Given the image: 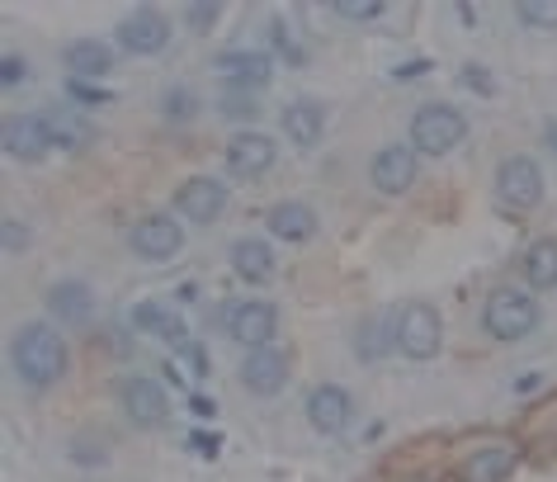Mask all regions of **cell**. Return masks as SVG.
I'll return each instance as SVG.
<instances>
[{"mask_svg": "<svg viewBox=\"0 0 557 482\" xmlns=\"http://www.w3.org/2000/svg\"><path fill=\"white\" fill-rule=\"evenodd\" d=\"M10 360H15V374L29 383V388H52V383L66 374V341L52 332L48 322H29L15 332Z\"/></svg>", "mask_w": 557, "mask_h": 482, "instance_id": "6da1fadb", "label": "cell"}, {"mask_svg": "<svg viewBox=\"0 0 557 482\" xmlns=\"http://www.w3.org/2000/svg\"><path fill=\"white\" fill-rule=\"evenodd\" d=\"M468 137V119L454 104H421L411 119V147L425 157H444Z\"/></svg>", "mask_w": 557, "mask_h": 482, "instance_id": "7a4b0ae2", "label": "cell"}, {"mask_svg": "<svg viewBox=\"0 0 557 482\" xmlns=\"http://www.w3.org/2000/svg\"><path fill=\"white\" fill-rule=\"evenodd\" d=\"M482 322L496 341H520L539 326V298L520 294V288H496L482 308Z\"/></svg>", "mask_w": 557, "mask_h": 482, "instance_id": "3957f363", "label": "cell"}, {"mask_svg": "<svg viewBox=\"0 0 557 482\" xmlns=\"http://www.w3.org/2000/svg\"><path fill=\"white\" fill-rule=\"evenodd\" d=\"M496 199L506 213H529L543 203V171L534 157H506L496 166Z\"/></svg>", "mask_w": 557, "mask_h": 482, "instance_id": "277c9868", "label": "cell"}, {"mask_svg": "<svg viewBox=\"0 0 557 482\" xmlns=\"http://www.w3.org/2000/svg\"><path fill=\"white\" fill-rule=\"evenodd\" d=\"M444 346V322L430 302H407L397 312V350L407 360H435Z\"/></svg>", "mask_w": 557, "mask_h": 482, "instance_id": "5b68a950", "label": "cell"}, {"mask_svg": "<svg viewBox=\"0 0 557 482\" xmlns=\"http://www.w3.org/2000/svg\"><path fill=\"white\" fill-rule=\"evenodd\" d=\"M114 38H119L123 52H133V58H157V52H165V44H171V20H165L161 10L143 5V10H133V15L119 20Z\"/></svg>", "mask_w": 557, "mask_h": 482, "instance_id": "8992f818", "label": "cell"}, {"mask_svg": "<svg viewBox=\"0 0 557 482\" xmlns=\"http://www.w3.org/2000/svg\"><path fill=\"white\" fill-rule=\"evenodd\" d=\"M227 185L222 181H213V175H194V181H185L175 189V209H180V218L185 223H199V227H208V223H218L222 213H227Z\"/></svg>", "mask_w": 557, "mask_h": 482, "instance_id": "52a82bcc", "label": "cell"}, {"mask_svg": "<svg viewBox=\"0 0 557 482\" xmlns=\"http://www.w3.org/2000/svg\"><path fill=\"white\" fill-rule=\"evenodd\" d=\"M520 445L515 440H492V445L463 454V464L454 468L458 482H506L515 473V464H520Z\"/></svg>", "mask_w": 557, "mask_h": 482, "instance_id": "ba28073f", "label": "cell"}, {"mask_svg": "<svg viewBox=\"0 0 557 482\" xmlns=\"http://www.w3.org/2000/svg\"><path fill=\"white\" fill-rule=\"evenodd\" d=\"M350 417H355V403L341 383H317L308 393V425L317 435H341L350 425Z\"/></svg>", "mask_w": 557, "mask_h": 482, "instance_id": "9c48e42d", "label": "cell"}, {"mask_svg": "<svg viewBox=\"0 0 557 482\" xmlns=\"http://www.w3.org/2000/svg\"><path fill=\"white\" fill-rule=\"evenodd\" d=\"M218 76L227 81L236 95H256V90L270 86L274 58H270V52H246V48L242 52H222V58H218Z\"/></svg>", "mask_w": 557, "mask_h": 482, "instance_id": "30bf717a", "label": "cell"}, {"mask_svg": "<svg viewBox=\"0 0 557 482\" xmlns=\"http://www.w3.org/2000/svg\"><path fill=\"white\" fill-rule=\"evenodd\" d=\"M288 369H294V364H288L284 350L260 346V350H250L246 360H242V388L256 393V397H274V393H284Z\"/></svg>", "mask_w": 557, "mask_h": 482, "instance_id": "8fae6325", "label": "cell"}, {"mask_svg": "<svg viewBox=\"0 0 557 482\" xmlns=\"http://www.w3.org/2000/svg\"><path fill=\"white\" fill-rule=\"evenodd\" d=\"M52 147L58 143H52V128L44 114H10L5 119V151L15 161H44Z\"/></svg>", "mask_w": 557, "mask_h": 482, "instance_id": "7c38bea8", "label": "cell"}, {"mask_svg": "<svg viewBox=\"0 0 557 482\" xmlns=\"http://www.w3.org/2000/svg\"><path fill=\"white\" fill-rule=\"evenodd\" d=\"M274 308L264 298H246V302H236V308L227 312V336L232 341H242V346L250 350H260V346H270V336H274Z\"/></svg>", "mask_w": 557, "mask_h": 482, "instance_id": "4fadbf2b", "label": "cell"}, {"mask_svg": "<svg viewBox=\"0 0 557 482\" xmlns=\"http://www.w3.org/2000/svg\"><path fill=\"white\" fill-rule=\"evenodd\" d=\"M133 326H137L143 336H157L161 346H171V350H180V355H189V346H194V341H189V326L180 322V312H171L165 302H151V298L137 302V308H133Z\"/></svg>", "mask_w": 557, "mask_h": 482, "instance_id": "5bb4252c", "label": "cell"}, {"mask_svg": "<svg viewBox=\"0 0 557 482\" xmlns=\"http://www.w3.org/2000/svg\"><path fill=\"white\" fill-rule=\"evenodd\" d=\"M133 251L143 256V260H171L180 246H185V232H180L175 218H165V213H151L143 218V223L133 227Z\"/></svg>", "mask_w": 557, "mask_h": 482, "instance_id": "9a60e30c", "label": "cell"}, {"mask_svg": "<svg viewBox=\"0 0 557 482\" xmlns=\"http://www.w3.org/2000/svg\"><path fill=\"white\" fill-rule=\"evenodd\" d=\"M119 403L123 411L137 421V425H161L165 421V393H161V383L157 379H147V374H133V379H123L119 383Z\"/></svg>", "mask_w": 557, "mask_h": 482, "instance_id": "2e32d148", "label": "cell"}, {"mask_svg": "<svg viewBox=\"0 0 557 482\" xmlns=\"http://www.w3.org/2000/svg\"><path fill=\"white\" fill-rule=\"evenodd\" d=\"M274 166V143L264 133H236L227 143V171L242 175V181H256V175H270Z\"/></svg>", "mask_w": 557, "mask_h": 482, "instance_id": "e0dca14e", "label": "cell"}, {"mask_svg": "<svg viewBox=\"0 0 557 482\" xmlns=\"http://www.w3.org/2000/svg\"><path fill=\"white\" fill-rule=\"evenodd\" d=\"M369 175L383 195H407V189L416 185V151L411 147H383L379 157H373Z\"/></svg>", "mask_w": 557, "mask_h": 482, "instance_id": "ac0fdd59", "label": "cell"}, {"mask_svg": "<svg viewBox=\"0 0 557 482\" xmlns=\"http://www.w3.org/2000/svg\"><path fill=\"white\" fill-rule=\"evenodd\" d=\"M264 227L274 232L278 242H312L317 237V213L308 209V203H298V199H284V203H274L270 213H264Z\"/></svg>", "mask_w": 557, "mask_h": 482, "instance_id": "d6986e66", "label": "cell"}, {"mask_svg": "<svg viewBox=\"0 0 557 482\" xmlns=\"http://www.w3.org/2000/svg\"><path fill=\"white\" fill-rule=\"evenodd\" d=\"M284 133H288V143L302 147V151L317 147L326 133V104L322 100H294L284 109Z\"/></svg>", "mask_w": 557, "mask_h": 482, "instance_id": "ffe728a7", "label": "cell"}, {"mask_svg": "<svg viewBox=\"0 0 557 482\" xmlns=\"http://www.w3.org/2000/svg\"><path fill=\"white\" fill-rule=\"evenodd\" d=\"M48 308H52V317H58V322H66V326H90L95 298H90V288L81 284V280H62V284L48 288Z\"/></svg>", "mask_w": 557, "mask_h": 482, "instance_id": "44dd1931", "label": "cell"}, {"mask_svg": "<svg viewBox=\"0 0 557 482\" xmlns=\"http://www.w3.org/2000/svg\"><path fill=\"white\" fill-rule=\"evenodd\" d=\"M232 270H236V280H246V284H270L274 280V251H270V242H260V237L232 242Z\"/></svg>", "mask_w": 557, "mask_h": 482, "instance_id": "7402d4cb", "label": "cell"}, {"mask_svg": "<svg viewBox=\"0 0 557 482\" xmlns=\"http://www.w3.org/2000/svg\"><path fill=\"white\" fill-rule=\"evenodd\" d=\"M66 72L76 81H95L104 72H114V48L100 44V38H76V44H66Z\"/></svg>", "mask_w": 557, "mask_h": 482, "instance_id": "603a6c76", "label": "cell"}, {"mask_svg": "<svg viewBox=\"0 0 557 482\" xmlns=\"http://www.w3.org/2000/svg\"><path fill=\"white\" fill-rule=\"evenodd\" d=\"M359 360H383L387 350H397V312H379L359 326V341H355Z\"/></svg>", "mask_w": 557, "mask_h": 482, "instance_id": "cb8c5ba5", "label": "cell"}, {"mask_svg": "<svg viewBox=\"0 0 557 482\" xmlns=\"http://www.w3.org/2000/svg\"><path fill=\"white\" fill-rule=\"evenodd\" d=\"M524 280L529 288H557V242L543 237L524 251Z\"/></svg>", "mask_w": 557, "mask_h": 482, "instance_id": "d4e9b609", "label": "cell"}, {"mask_svg": "<svg viewBox=\"0 0 557 482\" xmlns=\"http://www.w3.org/2000/svg\"><path fill=\"white\" fill-rule=\"evenodd\" d=\"M48 119V128H52V143L58 147H86V143H95V128L86 119H76L72 109H52V114H44Z\"/></svg>", "mask_w": 557, "mask_h": 482, "instance_id": "484cf974", "label": "cell"}, {"mask_svg": "<svg viewBox=\"0 0 557 482\" xmlns=\"http://www.w3.org/2000/svg\"><path fill=\"white\" fill-rule=\"evenodd\" d=\"M515 15H520V24H529V29H539V34H557V0H524Z\"/></svg>", "mask_w": 557, "mask_h": 482, "instance_id": "4316f807", "label": "cell"}, {"mask_svg": "<svg viewBox=\"0 0 557 482\" xmlns=\"http://www.w3.org/2000/svg\"><path fill=\"white\" fill-rule=\"evenodd\" d=\"M543 425H548V435L534 440V449H557V397H553V403H543V407L529 411V435H539Z\"/></svg>", "mask_w": 557, "mask_h": 482, "instance_id": "83f0119b", "label": "cell"}, {"mask_svg": "<svg viewBox=\"0 0 557 482\" xmlns=\"http://www.w3.org/2000/svg\"><path fill=\"white\" fill-rule=\"evenodd\" d=\"M270 44H274V52H278L284 62H294V66L308 62V52H302V44L294 38V29H288L284 20H270Z\"/></svg>", "mask_w": 557, "mask_h": 482, "instance_id": "f1b7e54d", "label": "cell"}, {"mask_svg": "<svg viewBox=\"0 0 557 482\" xmlns=\"http://www.w3.org/2000/svg\"><path fill=\"white\" fill-rule=\"evenodd\" d=\"M161 104H165V119H180V123H189L194 114H199V95H194L189 86H171Z\"/></svg>", "mask_w": 557, "mask_h": 482, "instance_id": "f546056e", "label": "cell"}, {"mask_svg": "<svg viewBox=\"0 0 557 482\" xmlns=\"http://www.w3.org/2000/svg\"><path fill=\"white\" fill-rule=\"evenodd\" d=\"M458 86L472 90V95H482V100H492V95H496V76L486 72L482 62H463V72H458Z\"/></svg>", "mask_w": 557, "mask_h": 482, "instance_id": "4dcf8cb0", "label": "cell"}, {"mask_svg": "<svg viewBox=\"0 0 557 482\" xmlns=\"http://www.w3.org/2000/svg\"><path fill=\"white\" fill-rule=\"evenodd\" d=\"M331 10H336V15L341 20H355V24H373V20H379L383 15V0H336V5H331Z\"/></svg>", "mask_w": 557, "mask_h": 482, "instance_id": "1f68e13d", "label": "cell"}, {"mask_svg": "<svg viewBox=\"0 0 557 482\" xmlns=\"http://www.w3.org/2000/svg\"><path fill=\"white\" fill-rule=\"evenodd\" d=\"M66 95H72L76 104H114V90L90 86V81H76V76H66Z\"/></svg>", "mask_w": 557, "mask_h": 482, "instance_id": "d6a6232c", "label": "cell"}, {"mask_svg": "<svg viewBox=\"0 0 557 482\" xmlns=\"http://www.w3.org/2000/svg\"><path fill=\"white\" fill-rule=\"evenodd\" d=\"M218 114H227V119H256L260 114V104H256V95H222L218 100Z\"/></svg>", "mask_w": 557, "mask_h": 482, "instance_id": "836d02e7", "label": "cell"}, {"mask_svg": "<svg viewBox=\"0 0 557 482\" xmlns=\"http://www.w3.org/2000/svg\"><path fill=\"white\" fill-rule=\"evenodd\" d=\"M0 81H5L10 90H15V86H24V81H29V62H24L20 52H10V58L0 62Z\"/></svg>", "mask_w": 557, "mask_h": 482, "instance_id": "e575fe53", "label": "cell"}, {"mask_svg": "<svg viewBox=\"0 0 557 482\" xmlns=\"http://www.w3.org/2000/svg\"><path fill=\"white\" fill-rule=\"evenodd\" d=\"M218 20H222V5H189V29L194 34H208Z\"/></svg>", "mask_w": 557, "mask_h": 482, "instance_id": "d590c367", "label": "cell"}, {"mask_svg": "<svg viewBox=\"0 0 557 482\" xmlns=\"http://www.w3.org/2000/svg\"><path fill=\"white\" fill-rule=\"evenodd\" d=\"M189 449L199 454V459H218V454H222V435H208V431H189Z\"/></svg>", "mask_w": 557, "mask_h": 482, "instance_id": "8d00e7d4", "label": "cell"}, {"mask_svg": "<svg viewBox=\"0 0 557 482\" xmlns=\"http://www.w3.org/2000/svg\"><path fill=\"white\" fill-rule=\"evenodd\" d=\"M24 246H29V227L20 223L15 213L5 218V251H24Z\"/></svg>", "mask_w": 557, "mask_h": 482, "instance_id": "74e56055", "label": "cell"}, {"mask_svg": "<svg viewBox=\"0 0 557 482\" xmlns=\"http://www.w3.org/2000/svg\"><path fill=\"white\" fill-rule=\"evenodd\" d=\"M430 58H411V62H401V66H393V81H421L425 72H430Z\"/></svg>", "mask_w": 557, "mask_h": 482, "instance_id": "f35d334b", "label": "cell"}, {"mask_svg": "<svg viewBox=\"0 0 557 482\" xmlns=\"http://www.w3.org/2000/svg\"><path fill=\"white\" fill-rule=\"evenodd\" d=\"M189 411H194L199 421H213V417H218V403H213V397H203V393H194V397H189Z\"/></svg>", "mask_w": 557, "mask_h": 482, "instance_id": "ab89813d", "label": "cell"}, {"mask_svg": "<svg viewBox=\"0 0 557 482\" xmlns=\"http://www.w3.org/2000/svg\"><path fill=\"white\" fill-rule=\"evenodd\" d=\"M529 388H539V374H524V379H515V393H529Z\"/></svg>", "mask_w": 557, "mask_h": 482, "instance_id": "60d3db41", "label": "cell"}, {"mask_svg": "<svg viewBox=\"0 0 557 482\" xmlns=\"http://www.w3.org/2000/svg\"><path fill=\"white\" fill-rule=\"evenodd\" d=\"M543 137H548V151L557 157V119H548V128H543Z\"/></svg>", "mask_w": 557, "mask_h": 482, "instance_id": "b9f144b4", "label": "cell"}]
</instances>
